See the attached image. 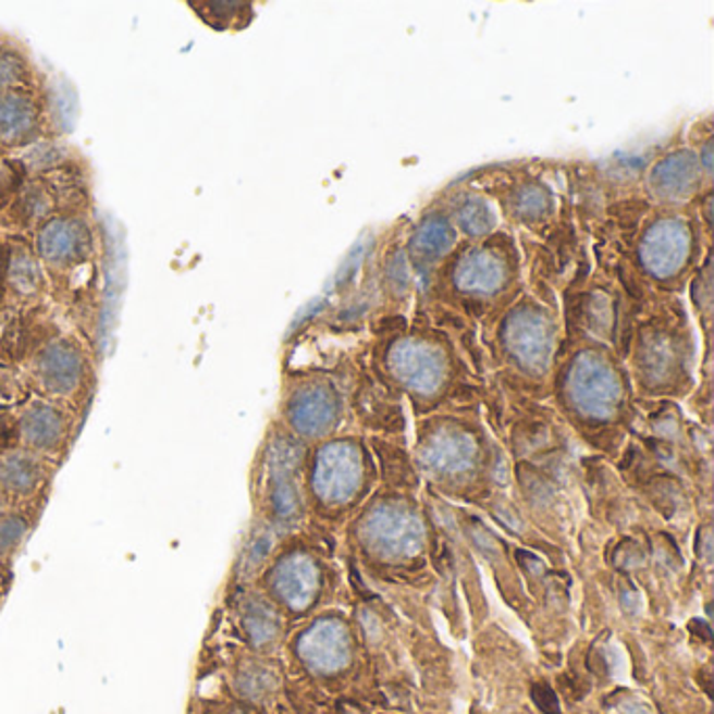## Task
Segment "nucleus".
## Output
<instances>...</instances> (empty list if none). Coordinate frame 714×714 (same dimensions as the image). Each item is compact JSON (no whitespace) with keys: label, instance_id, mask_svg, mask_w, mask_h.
<instances>
[{"label":"nucleus","instance_id":"nucleus-5","mask_svg":"<svg viewBox=\"0 0 714 714\" xmlns=\"http://www.w3.org/2000/svg\"><path fill=\"white\" fill-rule=\"evenodd\" d=\"M276 686L275 670L260 660L242 658L231 670L233 693L248 704H262L275 693Z\"/></svg>","mask_w":714,"mask_h":714},{"label":"nucleus","instance_id":"nucleus-21","mask_svg":"<svg viewBox=\"0 0 714 714\" xmlns=\"http://www.w3.org/2000/svg\"><path fill=\"white\" fill-rule=\"evenodd\" d=\"M0 507H2V498H0Z\"/></svg>","mask_w":714,"mask_h":714},{"label":"nucleus","instance_id":"nucleus-3","mask_svg":"<svg viewBox=\"0 0 714 714\" xmlns=\"http://www.w3.org/2000/svg\"><path fill=\"white\" fill-rule=\"evenodd\" d=\"M700 156L679 149L664 156L648 176V192L662 204H684L700 192Z\"/></svg>","mask_w":714,"mask_h":714},{"label":"nucleus","instance_id":"nucleus-18","mask_svg":"<svg viewBox=\"0 0 714 714\" xmlns=\"http://www.w3.org/2000/svg\"><path fill=\"white\" fill-rule=\"evenodd\" d=\"M532 700L537 702V706L547 714H559V702L555 698V693L551 691V687L545 684H537L532 687Z\"/></svg>","mask_w":714,"mask_h":714},{"label":"nucleus","instance_id":"nucleus-12","mask_svg":"<svg viewBox=\"0 0 714 714\" xmlns=\"http://www.w3.org/2000/svg\"><path fill=\"white\" fill-rule=\"evenodd\" d=\"M81 248V233L70 222H53L40 235V251L49 260H67Z\"/></svg>","mask_w":714,"mask_h":714},{"label":"nucleus","instance_id":"nucleus-19","mask_svg":"<svg viewBox=\"0 0 714 714\" xmlns=\"http://www.w3.org/2000/svg\"><path fill=\"white\" fill-rule=\"evenodd\" d=\"M193 714H251L246 709H235L229 704H220L214 700H204L197 709H193Z\"/></svg>","mask_w":714,"mask_h":714},{"label":"nucleus","instance_id":"nucleus-15","mask_svg":"<svg viewBox=\"0 0 714 714\" xmlns=\"http://www.w3.org/2000/svg\"><path fill=\"white\" fill-rule=\"evenodd\" d=\"M292 419L303 432H317L330 419V403L319 392H308L294 401L292 405Z\"/></svg>","mask_w":714,"mask_h":714},{"label":"nucleus","instance_id":"nucleus-9","mask_svg":"<svg viewBox=\"0 0 714 714\" xmlns=\"http://www.w3.org/2000/svg\"><path fill=\"white\" fill-rule=\"evenodd\" d=\"M22 430L32 446L51 448L63 434V421L56 409L38 405L26 413V417L22 421Z\"/></svg>","mask_w":714,"mask_h":714},{"label":"nucleus","instance_id":"nucleus-13","mask_svg":"<svg viewBox=\"0 0 714 714\" xmlns=\"http://www.w3.org/2000/svg\"><path fill=\"white\" fill-rule=\"evenodd\" d=\"M512 206L516 217H520L528 224L545 219L553 210L550 192L541 183H530V181L524 183L520 189H516Z\"/></svg>","mask_w":714,"mask_h":714},{"label":"nucleus","instance_id":"nucleus-4","mask_svg":"<svg viewBox=\"0 0 714 714\" xmlns=\"http://www.w3.org/2000/svg\"><path fill=\"white\" fill-rule=\"evenodd\" d=\"M457 229L448 214L434 212L421 220L409 239V262L417 273L432 271L440 260L455 248Z\"/></svg>","mask_w":714,"mask_h":714},{"label":"nucleus","instance_id":"nucleus-20","mask_svg":"<svg viewBox=\"0 0 714 714\" xmlns=\"http://www.w3.org/2000/svg\"><path fill=\"white\" fill-rule=\"evenodd\" d=\"M17 76V65L15 59L0 56V84L13 83Z\"/></svg>","mask_w":714,"mask_h":714},{"label":"nucleus","instance_id":"nucleus-11","mask_svg":"<svg viewBox=\"0 0 714 714\" xmlns=\"http://www.w3.org/2000/svg\"><path fill=\"white\" fill-rule=\"evenodd\" d=\"M398 371L415 387H430L439 380V365L434 357L411 344L398 353Z\"/></svg>","mask_w":714,"mask_h":714},{"label":"nucleus","instance_id":"nucleus-8","mask_svg":"<svg viewBox=\"0 0 714 714\" xmlns=\"http://www.w3.org/2000/svg\"><path fill=\"white\" fill-rule=\"evenodd\" d=\"M300 656L315 670H337L346 660V639L335 629H317L300 641Z\"/></svg>","mask_w":714,"mask_h":714},{"label":"nucleus","instance_id":"nucleus-10","mask_svg":"<svg viewBox=\"0 0 714 714\" xmlns=\"http://www.w3.org/2000/svg\"><path fill=\"white\" fill-rule=\"evenodd\" d=\"M42 478V471L34 459L26 455H13L7 457L0 464V484L15 495H28L32 493Z\"/></svg>","mask_w":714,"mask_h":714},{"label":"nucleus","instance_id":"nucleus-16","mask_svg":"<svg viewBox=\"0 0 714 714\" xmlns=\"http://www.w3.org/2000/svg\"><path fill=\"white\" fill-rule=\"evenodd\" d=\"M242 623L246 637L254 648H267L275 639L276 623L264 605H246Z\"/></svg>","mask_w":714,"mask_h":714},{"label":"nucleus","instance_id":"nucleus-6","mask_svg":"<svg viewBox=\"0 0 714 714\" xmlns=\"http://www.w3.org/2000/svg\"><path fill=\"white\" fill-rule=\"evenodd\" d=\"M451 217L455 220V229L466 233L471 239H484L495 231L496 210L489 199L478 193H461L451 204Z\"/></svg>","mask_w":714,"mask_h":714},{"label":"nucleus","instance_id":"nucleus-2","mask_svg":"<svg viewBox=\"0 0 714 714\" xmlns=\"http://www.w3.org/2000/svg\"><path fill=\"white\" fill-rule=\"evenodd\" d=\"M514 256L507 246L491 239L480 246H471L451 267V285L469 298H491L507 290L514 281Z\"/></svg>","mask_w":714,"mask_h":714},{"label":"nucleus","instance_id":"nucleus-14","mask_svg":"<svg viewBox=\"0 0 714 714\" xmlns=\"http://www.w3.org/2000/svg\"><path fill=\"white\" fill-rule=\"evenodd\" d=\"M32 108L20 97L0 99V140H17L32 128Z\"/></svg>","mask_w":714,"mask_h":714},{"label":"nucleus","instance_id":"nucleus-1","mask_svg":"<svg viewBox=\"0 0 714 714\" xmlns=\"http://www.w3.org/2000/svg\"><path fill=\"white\" fill-rule=\"evenodd\" d=\"M693 226L677 214L654 220L641 235L637 260L656 283H673L687 273L693 260Z\"/></svg>","mask_w":714,"mask_h":714},{"label":"nucleus","instance_id":"nucleus-7","mask_svg":"<svg viewBox=\"0 0 714 714\" xmlns=\"http://www.w3.org/2000/svg\"><path fill=\"white\" fill-rule=\"evenodd\" d=\"M40 376L49 390L67 394L81 382L83 362L74 348L67 344H56L40 357Z\"/></svg>","mask_w":714,"mask_h":714},{"label":"nucleus","instance_id":"nucleus-17","mask_svg":"<svg viewBox=\"0 0 714 714\" xmlns=\"http://www.w3.org/2000/svg\"><path fill=\"white\" fill-rule=\"evenodd\" d=\"M28 532V522L20 516H4L0 518V559L9 557L20 547Z\"/></svg>","mask_w":714,"mask_h":714}]
</instances>
